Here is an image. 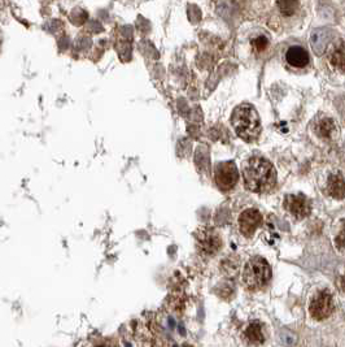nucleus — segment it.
Listing matches in <instances>:
<instances>
[{
  "label": "nucleus",
  "mask_w": 345,
  "mask_h": 347,
  "mask_svg": "<svg viewBox=\"0 0 345 347\" xmlns=\"http://www.w3.org/2000/svg\"><path fill=\"white\" fill-rule=\"evenodd\" d=\"M286 61L293 68L303 69L310 62V57L305 48L300 46H293L287 49Z\"/></svg>",
  "instance_id": "obj_9"
},
{
  "label": "nucleus",
  "mask_w": 345,
  "mask_h": 347,
  "mask_svg": "<svg viewBox=\"0 0 345 347\" xmlns=\"http://www.w3.org/2000/svg\"><path fill=\"white\" fill-rule=\"evenodd\" d=\"M334 308L335 306H334L331 293L322 290L313 299L312 305H310V315L317 320H323V319L329 318L334 311Z\"/></svg>",
  "instance_id": "obj_5"
},
{
  "label": "nucleus",
  "mask_w": 345,
  "mask_h": 347,
  "mask_svg": "<svg viewBox=\"0 0 345 347\" xmlns=\"http://www.w3.org/2000/svg\"><path fill=\"white\" fill-rule=\"evenodd\" d=\"M96 347H117V346L113 344H103V345H99V346H96Z\"/></svg>",
  "instance_id": "obj_18"
},
{
  "label": "nucleus",
  "mask_w": 345,
  "mask_h": 347,
  "mask_svg": "<svg viewBox=\"0 0 345 347\" xmlns=\"http://www.w3.org/2000/svg\"><path fill=\"white\" fill-rule=\"evenodd\" d=\"M280 341L286 346H293V345L296 344V336L288 331H282V333H280Z\"/></svg>",
  "instance_id": "obj_16"
},
{
  "label": "nucleus",
  "mask_w": 345,
  "mask_h": 347,
  "mask_svg": "<svg viewBox=\"0 0 345 347\" xmlns=\"http://www.w3.org/2000/svg\"><path fill=\"white\" fill-rule=\"evenodd\" d=\"M330 61L336 69H339L340 72H344V64H345V59H344V43H340L339 47H336L332 52L331 57H330Z\"/></svg>",
  "instance_id": "obj_14"
},
{
  "label": "nucleus",
  "mask_w": 345,
  "mask_h": 347,
  "mask_svg": "<svg viewBox=\"0 0 345 347\" xmlns=\"http://www.w3.org/2000/svg\"><path fill=\"white\" fill-rule=\"evenodd\" d=\"M267 46H269V39L264 35H258L257 38H254V39L252 40V47H253L254 51L258 53L264 52L265 49L267 48Z\"/></svg>",
  "instance_id": "obj_15"
},
{
  "label": "nucleus",
  "mask_w": 345,
  "mask_h": 347,
  "mask_svg": "<svg viewBox=\"0 0 345 347\" xmlns=\"http://www.w3.org/2000/svg\"><path fill=\"white\" fill-rule=\"evenodd\" d=\"M316 134L322 139H334L335 135L338 134V126L336 122L330 117H319L316 121Z\"/></svg>",
  "instance_id": "obj_10"
},
{
  "label": "nucleus",
  "mask_w": 345,
  "mask_h": 347,
  "mask_svg": "<svg viewBox=\"0 0 345 347\" xmlns=\"http://www.w3.org/2000/svg\"><path fill=\"white\" fill-rule=\"evenodd\" d=\"M301 7V0H277V10L282 17L292 18Z\"/></svg>",
  "instance_id": "obj_11"
},
{
  "label": "nucleus",
  "mask_w": 345,
  "mask_h": 347,
  "mask_svg": "<svg viewBox=\"0 0 345 347\" xmlns=\"http://www.w3.org/2000/svg\"><path fill=\"white\" fill-rule=\"evenodd\" d=\"M197 243L201 251L205 252L206 255H214L222 246V241L218 234L215 233V230L209 228L201 229L197 233Z\"/></svg>",
  "instance_id": "obj_6"
},
{
  "label": "nucleus",
  "mask_w": 345,
  "mask_h": 347,
  "mask_svg": "<svg viewBox=\"0 0 345 347\" xmlns=\"http://www.w3.org/2000/svg\"><path fill=\"white\" fill-rule=\"evenodd\" d=\"M261 224H262V215L257 210L244 211L239 217L240 232L247 237H251Z\"/></svg>",
  "instance_id": "obj_7"
},
{
  "label": "nucleus",
  "mask_w": 345,
  "mask_h": 347,
  "mask_svg": "<svg viewBox=\"0 0 345 347\" xmlns=\"http://www.w3.org/2000/svg\"><path fill=\"white\" fill-rule=\"evenodd\" d=\"M184 347H189V346H184Z\"/></svg>",
  "instance_id": "obj_20"
},
{
  "label": "nucleus",
  "mask_w": 345,
  "mask_h": 347,
  "mask_svg": "<svg viewBox=\"0 0 345 347\" xmlns=\"http://www.w3.org/2000/svg\"><path fill=\"white\" fill-rule=\"evenodd\" d=\"M336 245L339 246L340 251L344 250V230H342L340 234H339V238H336Z\"/></svg>",
  "instance_id": "obj_17"
},
{
  "label": "nucleus",
  "mask_w": 345,
  "mask_h": 347,
  "mask_svg": "<svg viewBox=\"0 0 345 347\" xmlns=\"http://www.w3.org/2000/svg\"><path fill=\"white\" fill-rule=\"evenodd\" d=\"M286 207L287 210L290 211L293 216L297 217V219L306 217L310 213V210H312L309 200L301 194H299V195H288L286 198Z\"/></svg>",
  "instance_id": "obj_8"
},
{
  "label": "nucleus",
  "mask_w": 345,
  "mask_h": 347,
  "mask_svg": "<svg viewBox=\"0 0 345 347\" xmlns=\"http://www.w3.org/2000/svg\"><path fill=\"white\" fill-rule=\"evenodd\" d=\"M4 4H5V0H0V9L4 7Z\"/></svg>",
  "instance_id": "obj_19"
},
{
  "label": "nucleus",
  "mask_w": 345,
  "mask_h": 347,
  "mask_svg": "<svg viewBox=\"0 0 345 347\" xmlns=\"http://www.w3.org/2000/svg\"><path fill=\"white\" fill-rule=\"evenodd\" d=\"M243 177L248 190L260 194L269 193L277 182V173L273 164L258 156L248 159L243 167Z\"/></svg>",
  "instance_id": "obj_1"
},
{
  "label": "nucleus",
  "mask_w": 345,
  "mask_h": 347,
  "mask_svg": "<svg viewBox=\"0 0 345 347\" xmlns=\"http://www.w3.org/2000/svg\"><path fill=\"white\" fill-rule=\"evenodd\" d=\"M231 125L235 133L245 142H254L261 134L260 116L251 104H240L234 109Z\"/></svg>",
  "instance_id": "obj_2"
},
{
  "label": "nucleus",
  "mask_w": 345,
  "mask_h": 347,
  "mask_svg": "<svg viewBox=\"0 0 345 347\" xmlns=\"http://www.w3.org/2000/svg\"><path fill=\"white\" fill-rule=\"evenodd\" d=\"M244 338L248 341V344L251 345H261L264 344L265 336L262 332V325L258 321L251 323L245 328L244 331Z\"/></svg>",
  "instance_id": "obj_12"
},
{
  "label": "nucleus",
  "mask_w": 345,
  "mask_h": 347,
  "mask_svg": "<svg viewBox=\"0 0 345 347\" xmlns=\"http://www.w3.org/2000/svg\"><path fill=\"white\" fill-rule=\"evenodd\" d=\"M271 279V268L262 258L251 259L243 272V282L248 290L264 288Z\"/></svg>",
  "instance_id": "obj_3"
},
{
  "label": "nucleus",
  "mask_w": 345,
  "mask_h": 347,
  "mask_svg": "<svg viewBox=\"0 0 345 347\" xmlns=\"http://www.w3.org/2000/svg\"><path fill=\"white\" fill-rule=\"evenodd\" d=\"M327 190L336 199H343L344 198V178H343V174L336 173L330 176L329 182H327Z\"/></svg>",
  "instance_id": "obj_13"
},
{
  "label": "nucleus",
  "mask_w": 345,
  "mask_h": 347,
  "mask_svg": "<svg viewBox=\"0 0 345 347\" xmlns=\"http://www.w3.org/2000/svg\"><path fill=\"white\" fill-rule=\"evenodd\" d=\"M214 177L217 186L223 191L231 190L239 180V173L232 161L219 163L214 170Z\"/></svg>",
  "instance_id": "obj_4"
}]
</instances>
